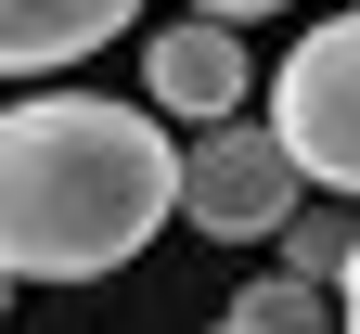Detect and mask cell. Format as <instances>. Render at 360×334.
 <instances>
[{
	"mask_svg": "<svg viewBox=\"0 0 360 334\" xmlns=\"http://www.w3.org/2000/svg\"><path fill=\"white\" fill-rule=\"evenodd\" d=\"M180 219V141L103 90L0 103V270L13 283H103Z\"/></svg>",
	"mask_w": 360,
	"mask_h": 334,
	"instance_id": "obj_1",
	"label": "cell"
},
{
	"mask_svg": "<svg viewBox=\"0 0 360 334\" xmlns=\"http://www.w3.org/2000/svg\"><path fill=\"white\" fill-rule=\"evenodd\" d=\"M296 193L309 180H296V155H283L270 116H206L180 141V219H193L206 245H270Z\"/></svg>",
	"mask_w": 360,
	"mask_h": 334,
	"instance_id": "obj_3",
	"label": "cell"
},
{
	"mask_svg": "<svg viewBox=\"0 0 360 334\" xmlns=\"http://www.w3.org/2000/svg\"><path fill=\"white\" fill-rule=\"evenodd\" d=\"M232 321H245V334H309V321H335V283L270 270V283H245V296H232Z\"/></svg>",
	"mask_w": 360,
	"mask_h": 334,
	"instance_id": "obj_7",
	"label": "cell"
},
{
	"mask_svg": "<svg viewBox=\"0 0 360 334\" xmlns=\"http://www.w3.org/2000/svg\"><path fill=\"white\" fill-rule=\"evenodd\" d=\"M0 309H13V270H0Z\"/></svg>",
	"mask_w": 360,
	"mask_h": 334,
	"instance_id": "obj_10",
	"label": "cell"
},
{
	"mask_svg": "<svg viewBox=\"0 0 360 334\" xmlns=\"http://www.w3.org/2000/svg\"><path fill=\"white\" fill-rule=\"evenodd\" d=\"M142 90H155V116H180V129H206V116H245V103H257V52L232 39V13L180 0V13L142 39Z\"/></svg>",
	"mask_w": 360,
	"mask_h": 334,
	"instance_id": "obj_4",
	"label": "cell"
},
{
	"mask_svg": "<svg viewBox=\"0 0 360 334\" xmlns=\"http://www.w3.org/2000/svg\"><path fill=\"white\" fill-rule=\"evenodd\" d=\"M206 13H232V26H257V13H283V0H206Z\"/></svg>",
	"mask_w": 360,
	"mask_h": 334,
	"instance_id": "obj_9",
	"label": "cell"
},
{
	"mask_svg": "<svg viewBox=\"0 0 360 334\" xmlns=\"http://www.w3.org/2000/svg\"><path fill=\"white\" fill-rule=\"evenodd\" d=\"M270 245H283V270L335 283V270H347V245H360V219H347V193H322V180H309V193L283 206V231H270Z\"/></svg>",
	"mask_w": 360,
	"mask_h": 334,
	"instance_id": "obj_6",
	"label": "cell"
},
{
	"mask_svg": "<svg viewBox=\"0 0 360 334\" xmlns=\"http://www.w3.org/2000/svg\"><path fill=\"white\" fill-rule=\"evenodd\" d=\"M270 129H283L296 180H322V193L360 206V0L283 52V77H270Z\"/></svg>",
	"mask_w": 360,
	"mask_h": 334,
	"instance_id": "obj_2",
	"label": "cell"
},
{
	"mask_svg": "<svg viewBox=\"0 0 360 334\" xmlns=\"http://www.w3.org/2000/svg\"><path fill=\"white\" fill-rule=\"evenodd\" d=\"M335 321H360V245H347V270H335Z\"/></svg>",
	"mask_w": 360,
	"mask_h": 334,
	"instance_id": "obj_8",
	"label": "cell"
},
{
	"mask_svg": "<svg viewBox=\"0 0 360 334\" xmlns=\"http://www.w3.org/2000/svg\"><path fill=\"white\" fill-rule=\"evenodd\" d=\"M129 13L142 0H0V77H52L77 52H103Z\"/></svg>",
	"mask_w": 360,
	"mask_h": 334,
	"instance_id": "obj_5",
	"label": "cell"
}]
</instances>
